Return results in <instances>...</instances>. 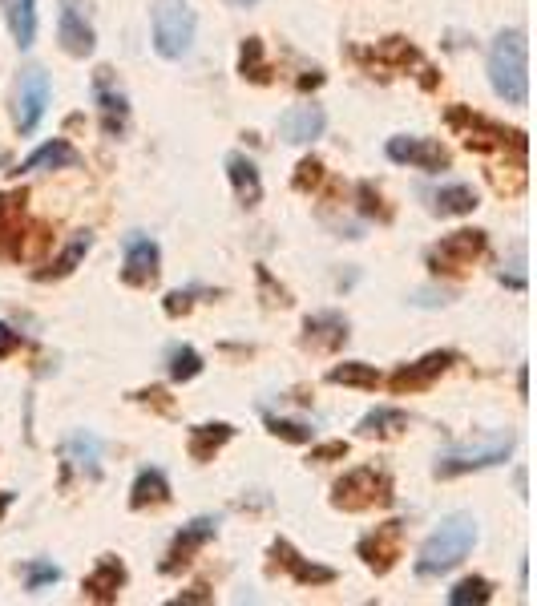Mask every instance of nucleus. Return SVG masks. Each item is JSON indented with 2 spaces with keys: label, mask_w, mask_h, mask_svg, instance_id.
<instances>
[{
  "label": "nucleus",
  "mask_w": 537,
  "mask_h": 606,
  "mask_svg": "<svg viewBox=\"0 0 537 606\" xmlns=\"http://www.w3.org/2000/svg\"><path fill=\"white\" fill-rule=\"evenodd\" d=\"M122 251H126L122 279H126L130 287H142V283H154V279H158V271H162V251H158V243H154L150 235L130 231L126 243H122Z\"/></svg>",
  "instance_id": "nucleus-11"
},
{
  "label": "nucleus",
  "mask_w": 537,
  "mask_h": 606,
  "mask_svg": "<svg viewBox=\"0 0 537 606\" xmlns=\"http://www.w3.org/2000/svg\"><path fill=\"white\" fill-rule=\"evenodd\" d=\"M328 130V114H324V106H291L283 118H279V134H283V142H295V146H307V142H315L319 134Z\"/></svg>",
  "instance_id": "nucleus-17"
},
{
  "label": "nucleus",
  "mask_w": 537,
  "mask_h": 606,
  "mask_svg": "<svg viewBox=\"0 0 537 606\" xmlns=\"http://www.w3.org/2000/svg\"><path fill=\"white\" fill-rule=\"evenodd\" d=\"M271 558H275V566L291 570V578H295L299 586H332V582H336V570H332V566H315V562H307L287 538H275Z\"/></svg>",
  "instance_id": "nucleus-16"
},
{
  "label": "nucleus",
  "mask_w": 537,
  "mask_h": 606,
  "mask_svg": "<svg viewBox=\"0 0 537 606\" xmlns=\"http://www.w3.org/2000/svg\"><path fill=\"white\" fill-rule=\"evenodd\" d=\"M445 122L465 134L469 150H505V146H517L525 154V134L521 130H505V126H497V122H489V118H481V114H473L465 106H453L445 114Z\"/></svg>",
  "instance_id": "nucleus-6"
},
{
  "label": "nucleus",
  "mask_w": 537,
  "mask_h": 606,
  "mask_svg": "<svg viewBox=\"0 0 537 606\" xmlns=\"http://www.w3.org/2000/svg\"><path fill=\"white\" fill-rule=\"evenodd\" d=\"M194 295H202V287H186V291H170L166 295V316H186L194 308Z\"/></svg>",
  "instance_id": "nucleus-37"
},
{
  "label": "nucleus",
  "mask_w": 537,
  "mask_h": 606,
  "mask_svg": "<svg viewBox=\"0 0 537 606\" xmlns=\"http://www.w3.org/2000/svg\"><path fill=\"white\" fill-rule=\"evenodd\" d=\"M162 396H166L162 388H146V392H138L134 400H142V404H158V409H162V413H170V400H162Z\"/></svg>",
  "instance_id": "nucleus-43"
},
{
  "label": "nucleus",
  "mask_w": 537,
  "mask_h": 606,
  "mask_svg": "<svg viewBox=\"0 0 537 606\" xmlns=\"http://www.w3.org/2000/svg\"><path fill=\"white\" fill-rule=\"evenodd\" d=\"M348 340V320L340 312H315L303 320V344L319 352H336Z\"/></svg>",
  "instance_id": "nucleus-18"
},
{
  "label": "nucleus",
  "mask_w": 537,
  "mask_h": 606,
  "mask_svg": "<svg viewBox=\"0 0 537 606\" xmlns=\"http://www.w3.org/2000/svg\"><path fill=\"white\" fill-rule=\"evenodd\" d=\"M89 247H93V235H89V231L73 235V239L65 243V251H61L49 267H41V271H37V279H65V275H73V271L81 267V259L89 255Z\"/></svg>",
  "instance_id": "nucleus-27"
},
{
  "label": "nucleus",
  "mask_w": 537,
  "mask_h": 606,
  "mask_svg": "<svg viewBox=\"0 0 537 606\" xmlns=\"http://www.w3.org/2000/svg\"><path fill=\"white\" fill-rule=\"evenodd\" d=\"M231 437H235V429H231L227 421L194 425V429H190V457H194V461H214V453H219Z\"/></svg>",
  "instance_id": "nucleus-26"
},
{
  "label": "nucleus",
  "mask_w": 537,
  "mask_h": 606,
  "mask_svg": "<svg viewBox=\"0 0 537 606\" xmlns=\"http://www.w3.org/2000/svg\"><path fill=\"white\" fill-rule=\"evenodd\" d=\"M227 5H235V9H251V5H259V0H227Z\"/></svg>",
  "instance_id": "nucleus-45"
},
{
  "label": "nucleus",
  "mask_w": 537,
  "mask_h": 606,
  "mask_svg": "<svg viewBox=\"0 0 537 606\" xmlns=\"http://www.w3.org/2000/svg\"><path fill=\"white\" fill-rule=\"evenodd\" d=\"M485 247H489L485 231H453L428 251V267L445 271V275H461L465 267H473L485 255Z\"/></svg>",
  "instance_id": "nucleus-8"
},
{
  "label": "nucleus",
  "mask_w": 537,
  "mask_h": 606,
  "mask_svg": "<svg viewBox=\"0 0 537 606\" xmlns=\"http://www.w3.org/2000/svg\"><path fill=\"white\" fill-rule=\"evenodd\" d=\"M227 174H231V186H235V198L243 202V207H255V202L263 198V178L255 170V162L247 154H227Z\"/></svg>",
  "instance_id": "nucleus-22"
},
{
  "label": "nucleus",
  "mask_w": 537,
  "mask_h": 606,
  "mask_svg": "<svg viewBox=\"0 0 537 606\" xmlns=\"http://www.w3.org/2000/svg\"><path fill=\"white\" fill-rule=\"evenodd\" d=\"M17 348H21V332H13L9 324H0V360L13 356Z\"/></svg>",
  "instance_id": "nucleus-41"
},
{
  "label": "nucleus",
  "mask_w": 537,
  "mask_h": 606,
  "mask_svg": "<svg viewBox=\"0 0 537 606\" xmlns=\"http://www.w3.org/2000/svg\"><path fill=\"white\" fill-rule=\"evenodd\" d=\"M319 178H324V162H319V158H303L295 166V190H311Z\"/></svg>",
  "instance_id": "nucleus-36"
},
{
  "label": "nucleus",
  "mask_w": 537,
  "mask_h": 606,
  "mask_svg": "<svg viewBox=\"0 0 537 606\" xmlns=\"http://www.w3.org/2000/svg\"><path fill=\"white\" fill-rule=\"evenodd\" d=\"M489 85L505 106L529 101V45L521 29H505L489 45Z\"/></svg>",
  "instance_id": "nucleus-2"
},
{
  "label": "nucleus",
  "mask_w": 537,
  "mask_h": 606,
  "mask_svg": "<svg viewBox=\"0 0 537 606\" xmlns=\"http://www.w3.org/2000/svg\"><path fill=\"white\" fill-rule=\"evenodd\" d=\"M267 429H271L275 437L291 441V445H307V441H311V429H307L303 421H287V417H267Z\"/></svg>",
  "instance_id": "nucleus-35"
},
{
  "label": "nucleus",
  "mask_w": 537,
  "mask_h": 606,
  "mask_svg": "<svg viewBox=\"0 0 537 606\" xmlns=\"http://www.w3.org/2000/svg\"><path fill=\"white\" fill-rule=\"evenodd\" d=\"M477 207H481V202H477V190L465 186V182L441 186V190L433 194V215H441V219H461V215H473Z\"/></svg>",
  "instance_id": "nucleus-24"
},
{
  "label": "nucleus",
  "mask_w": 537,
  "mask_h": 606,
  "mask_svg": "<svg viewBox=\"0 0 537 606\" xmlns=\"http://www.w3.org/2000/svg\"><path fill=\"white\" fill-rule=\"evenodd\" d=\"M449 299H453V291H445V287H441V291H416V295H412L416 308H441V303H449Z\"/></svg>",
  "instance_id": "nucleus-40"
},
{
  "label": "nucleus",
  "mask_w": 537,
  "mask_h": 606,
  "mask_svg": "<svg viewBox=\"0 0 537 606\" xmlns=\"http://www.w3.org/2000/svg\"><path fill=\"white\" fill-rule=\"evenodd\" d=\"M122 586H126V566L118 558H101L93 566V574L81 582L85 598H93V602H118Z\"/></svg>",
  "instance_id": "nucleus-20"
},
{
  "label": "nucleus",
  "mask_w": 537,
  "mask_h": 606,
  "mask_svg": "<svg viewBox=\"0 0 537 606\" xmlns=\"http://www.w3.org/2000/svg\"><path fill=\"white\" fill-rule=\"evenodd\" d=\"M400 538H404V522H384L376 526L368 538H360L356 554L364 558V566H372L376 574H388L400 558Z\"/></svg>",
  "instance_id": "nucleus-14"
},
{
  "label": "nucleus",
  "mask_w": 537,
  "mask_h": 606,
  "mask_svg": "<svg viewBox=\"0 0 537 606\" xmlns=\"http://www.w3.org/2000/svg\"><path fill=\"white\" fill-rule=\"evenodd\" d=\"M154 49L166 61H182L194 49L190 0H154Z\"/></svg>",
  "instance_id": "nucleus-4"
},
{
  "label": "nucleus",
  "mask_w": 537,
  "mask_h": 606,
  "mask_svg": "<svg viewBox=\"0 0 537 606\" xmlns=\"http://www.w3.org/2000/svg\"><path fill=\"white\" fill-rule=\"evenodd\" d=\"M477 546V518L473 514H449L433 534L424 538L420 554H416V578H441L453 566H461L469 558V550Z\"/></svg>",
  "instance_id": "nucleus-1"
},
{
  "label": "nucleus",
  "mask_w": 537,
  "mask_h": 606,
  "mask_svg": "<svg viewBox=\"0 0 537 606\" xmlns=\"http://www.w3.org/2000/svg\"><path fill=\"white\" fill-rule=\"evenodd\" d=\"M356 194H360V211H364L368 219H376V215H380V219H388V211L380 207V194H376V186H372V182H360V186H356Z\"/></svg>",
  "instance_id": "nucleus-38"
},
{
  "label": "nucleus",
  "mask_w": 537,
  "mask_h": 606,
  "mask_svg": "<svg viewBox=\"0 0 537 606\" xmlns=\"http://www.w3.org/2000/svg\"><path fill=\"white\" fill-rule=\"evenodd\" d=\"M61 457H65V465L73 469V473H81V477H89V481H97L101 477V441L93 437V433H73L65 445H61Z\"/></svg>",
  "instance_id": "nucleus-19"
},
{
  "label": "nucleus",
  "mask_w": 537,
  "mask_h": 606,
  "mask_svg": "<svg viewBox=\"0 0 537 606\" xmlns=\"http://www.w3.org/2000/svg\"><path fill=\"white\" fill-rule=\"evenodd\" d=\"M57 37H61V49L69 57H89L97 49V33L85 17V5L81 0H61V21H57Z\"/></svg>",
  "instance_id": "nucleus-13"
},
{
  "label": "nucleus",
  "mask_w": 537,
  "mask_h": 606,
  "mask_svg": "<svg viewBox=\"0 0 537 606\" xmlns=\"http://www.w3.org/2000/svg\"><path fill=\"white\" fill-rule=\"evenodd\" d=\"M400 429H408V413L404 409H388V404H376V409L364 413V421H360L364 437H388V433H400Z\"/></svg>",
  "instance_id": "nucleus-28"
},
{
  "label": "nucleus",
  "mask_w": 537,
  "mask_h": 606,
  "mask_svg": "<svg viewBox=\"0 0 537 606\" xmlns=\"http://www.w3.org/2000/svg\"><path fill=\"white\" fill-rule=\"evenodd\" d=\"M93 101H97V114H101V134L122 138L126 126H130V101L122 93V85L114 81V69L93 73Z\"/></svg>",
  "instance_id": "nucleus-9"
},
{
  "label": "nucleus",
  "mask_w": 537,
  "mask_h": 606,
  "mask_svg": "<svg viewBox=\"0 0 537 606\" xmlns=\"http://www.w3.org/2000/svg\"><path fill=\"white\" fill-rule=\"evenodd\" d=\"M17 194H0V251L21 255V219H17Z\"/></svg>",
  "instance_id": "nucleus-29"
},
{
  "label": "nucleus",
  "mask_w": 537,
  "mask_h": 606,
  "mask_svg": "<svg viewBox=\"0 0 537 606\" xmlns=\"http://www.w3.org/2000/svg\"><path fill=\"white\" fill-rule=\"evenodd\" d=\"M388 158L400 162V166H416V170H449V150L437 142V138H420V134H400V138H388Z\"/></svg>",
  "instance_id": "nucleus-10"
},
{
  "label": "nucleus",
  "mask_w": 537,
  "mask_h": 606,
  "mask_svg": "<svg viewBox=\"0 0 537 606\" xmlns=\"http://www.w3.org/2000/svg\"><path fill=\"white\" fill-rule=\"evenodd\" d=\"M388 501H392V481L380 469H352L332 489V505L336 510H348V514L372 510V505H388Z\"/></svg>",
  "instance_id": "nucleus-5"
},
{
  "label": "nucleus",
  "mask_w": 537,
  "mask_h": 606,
  "mask_svg": "<svg viewBox=\"0 0 537 606\" xmlns=\"http://www.w3.org/2000/svg\"><path fill=\"white\" fill-rule=\"evenodd\" d=\"M202 602H210V590H206V586H194L190 594H178V598H174V606H202Z\"/></svg>",
  "instance_id": "nucleus-42"
},
{
  "label": "nucleus",
  "mask_w": 537,
  "mask_h": 606,
  "mask_svg": "<svg viewBox=\"0 0 537 606\" xmlns=\"http://www.w3.org/2000/svg\"><path fill=\"white\" fill-rule=\"evenodd\" d=\"M0 13L17 41V49H33L37 41V0H0Z\"/></svg>",
  "instance_id": "nucleus-21"
},
{
  "label": "nucleus",
  "mask_w": 537,
  "mask_h": 606,
  "mask_svg": "<svg viewBox=\"0 0 537 606\" xmlns=\"http://www.w3.org/2000/svg\"><path fill=\"white\" fill-rule=\"evenodd\" d=\"M0 166H5V150H0Z\"/></svg>",
  "instance_id": "nucleus-46"
},
{
  "label": "nucleus",
  "mask_w": 537,
  "mask_h": 606,
  "mask_svg": "<svg viewBox=\"0 0 537 606\" xmlns=\"http://www.w3.org/2000/svg\"><path fill=\"white\" fill-rule=\"evenodd\" d=\"M517 437L513 433H489V437H477V441H465V445H453L437 457L433 465V477L449 481V477H461V473H473V469H489V465H501L509 461Z\"/></svg>",
  "instance_id": "nucleus-3"
},
{
  "label": "nucleus",
  "mask_w": 537,
  "mask_h": 606,
  "mask_svg": "<svg viewBox=\"0 0 537 606\" xmlns=\"http://www.w3.org/2000/svg\"><path fill=\"white\" fill-rule=\"evenodd\" d=\"M53 582H61V566H57V562H49V558L25 562V586H29L33 594H41V590L53 586Z\"/></svg>",
  "instance_id": "nucleus-34"
},
{
  "label": "nucleus",
  "mask_w": 537,
  "mask_h": 606,
  "mask_svg": "<svg viewBox=\"0 0 537 606\" xmlns=\"http://www.w3.org/2000/svg\"><path fill=\"white\" fill-rule=\"evenodd\" d=\"M219 534V518H194L190 526H182L178 534H174V542H170V550H166V562L158 566L162 574H178L182 566H190V558Z\"/></svg>",
  "instance_id": "nucleus-12"
},
{
  "label": "nucleus",
  "mask_w": 537,
  "mask_h": 606,
  "mask_svg": "<svg viewBox=\"0 0 537 606\" xmlns=\"http://www.w3.org/2000/svg\"><path fill=\"white\" fill-rule=\"evenodd\" d=\"M239 73L251 77V81H259V85L271 81V69H267V61H263V41H259V37H247V41H243V49H239Z\"/></svg>",
  "instance_id": "nucleus-33"
},
{
  "label": "nucleus",
  "mask_w": 537,
  "mask_h": 606,
  "mask_svg": "<svg viewBox=\"0 0 537 606\" xmlns=\"http://www.w3.org/2000/svg\"><path fill=\"white\" fill-rule=\"evenodd\" d=\"M170 501V481H166V473L162 469H142L138 477H134V489H130V505L134 510H146V505H166Z\"/></svg>",
  "instance_id": "nucleus-25"
},
{
  "label": "nucleus",
  "mask_w": 537,
  "mask_h": 606,
  "mask_svg": "<svg viewBox=\"0 0 537 606\" xmlns=\"http://www.w3.org/2000/svg\"><path fill=\"white\" fill-rule=\"evenodd\" d=\"M166 372H170L174 384H186V380H194V376L202 372V356H198L190 344H174V348L166 352Z\"/></svg>",
  "instance_id": "nucleus-31"
},
{
  "label": "nucleus",
  "mask_w": 537,
  "mask_h": 606,
  "mask_svg": "<svg viewBox=\"0 0 537 606\" xmlns=\"http://www.w3.org/2000/svg\"><path fill=\"white\" fill-rule=\"evenodd\" d=\"M457 364V352L453 348H441V352H428V356H420L416 364H404V368H396L392 372V388L396 392H416V388H428L441 372H449Z\"/></svg>",
  "instance_id": "nucleus-15"
},
{
  "label": "nucleus",
  "mask_w": 537,
  "mask_h": 606,
  "mask_svg": "<svg viewBox=\"0 0 537 606\" xmlns=\"http://www.w3.org/2000/svg\"><path fill=\"white\" fill-rule=\"evenodd\" d=\"M17 501V493H0V518H5L9 514V505Z\"/></svg>",
  "instance_id": "nucleus-44"
},
{
  "label": "nucleus",
  "mask_w": 537,
  "mask_h": 606,
  "mask_svg": "<svg viewBox=\"0 0 537 606\" xmlns=\"http://www.w3.org/2000/svg\"><path fill=\"white\" fill-rule=\"evenodd\" d=\"M49 97H53V85H49V73L41 65H29L21 69L17 77V130L21 134H33L49 110Z\"/></svg>",
  "instance_id": "nucleus-7"
},
{
  "label": "nucleus",
  "mask_w": 537,
  "mask_h": 606,
  "mask_svg": "<svg viewBox=\"0 0 537 606\" xmlns=\"http://www.w3.org/2000/svg\"><path fill=\"white\" fill-rule=\"evenodd\" d=\"M493 598V582L489 578H461L453 590H449V606H485Z\"/></svg>",
  "instance_id": "nucleus-32"
},
{
  "label": "nucleus",
  "mask_w": 537,
  "mask_h": 606,
  "mask_svg": "<svg viewBox=\"0 0 537 606\" xmlns=\"http://www.w3.org/2000/svg\"><path fill=\"white\" fill-rule=\"evenodd\" d=\"M328 384H348V388H376V384H380V372H376V364H364V360H348V364H336V368H328Z\"/></svg>",
  "instance_id": "nucleus-30"
},
{
  "label": "nucleus",
  "mask_w": 537,
  "mask_h": 606,
  "mask_svg": "<svg viewBox=\"0 0 537 606\" xmlns=\"http://www.w3.org/2000/svg\"><path fill=\"white\" fill-rule=\"evenodd\" d=\"M61 166H81V154H77L65 138H53V142L37 146L17 170H21V174H33V170H61Z\"/></svg>",
  "instance_id": "nucleus-23"
},
{
  "label": "nucleus",
  "mask_w": 537,
  "mask_h": 606,
  "mask_svg": "<svg viewBox=\"0 0 537 606\" xmlns=\"http://www.w3.org/2000/svg\"><path fill=\"white\" fill-rule=\"evenodd\" d=\"M348 457V441H324V445H315L307 461H344Z\"/></svg>",
  "instance_id": "nucleus-39"
}]
</instances>
